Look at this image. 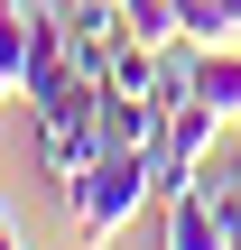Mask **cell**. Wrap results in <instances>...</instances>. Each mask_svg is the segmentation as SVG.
Returning a JSON list of instances; mask_svg holds the SVG:
<instances>
[{
    "label": "cell",
    "mask_w": 241,
    "mask_h": 250,
    "mask_svg": "<svg viewBox=\"0 0 241 250\" xmlns=\"http://www.w3.org/2000/svg\"><path fill=\"white\" fill-rule=\"evenodd\" d=\"M56 204H65V223H74L84 250H111L130 223H139V204H158V167H149V148H102Z\"/></svg>",
    "instance_id": "obj_1"
},
{
    "label": "cell",
    "mask_w": 241,
    "mask_h": 250,
    "mask_svg": "<svg viewBox=\"0 0 241 250\" xmlns=\"http://www.w3.org/2000/svg\"><path fill=\"white\" fill-rule=\"evenodd\" d=\"M0 250H28V241H19V223H9V204H0Z\"/></svg>",
    "instance_id": "obj_5"
},
{
    "label": "cell",
    "mask_w": 241,
    "mask_h": 250,
    "mask_svg": "<svg viewBox=\"0 0 241 250\" xmlns=\"http://www.w3.org/2000/svg\"><path fill=\"white\" fill-rule=\"evenodd\" d=\"M158 250H232V223L204 186H176L158 195Z\"/></svg>",
    "instance_id": "obj_2"
},
{
    "label": "cell",
    "mask_w": 241,
    "mask_h": 250,
    "mask_svg": "<svg viewBox=\"0 0 241 250\" xmlns=\"http://www.w3.org/2000/svg\"><path fill=\"white\" fill-rule=\"evenodd\" d=\"M195 102H204L223 130H241V46H204V56H195Z\"/></svg>",
    "instance_id": "obj_3"
},
{
    "label": "cell",
    "mask_w": 241,
    "mask_h": 250,
    "mask_svg": "<svg viewBox=\"0 0 241 250\" xmlns=\"http://www.w3.org/2000/svg\"><path fill=\"white\" fill-rule=\"evenodd\" d=\"M158 56H167V46L121 37V46H111V93H158Z\"/></svg>",
    "instance_id": "obj_4"
},
{
    "label": "cell",
    "mask_w": 241,
    "mask_h": 250,
    "mask_svg": "<svg viewBox=\"0 0 241 250\" xmlns=\"http://www.w3.org/2000/svg\"><path fill=\"white\" fill-rule=\"evenodd\" d=\"M232 250H241V232H232Z\"/></svg>",
    "instance_id": "obj_7"
},
{
    "label": "cell",
    "mask_w": 241,
    "mask_h": 250,
    "mask_svg": "<svg viewBox=\"0 0 241 250\" xmlns=\"http://www.w3.org/2000/svg\"><path fill=\"white\" fill-rule=\"evenodd\" d=\"M0 19H19V0H0Z\"/></svg>",
    "instance_id": "obj_6"
}]
</instances>
